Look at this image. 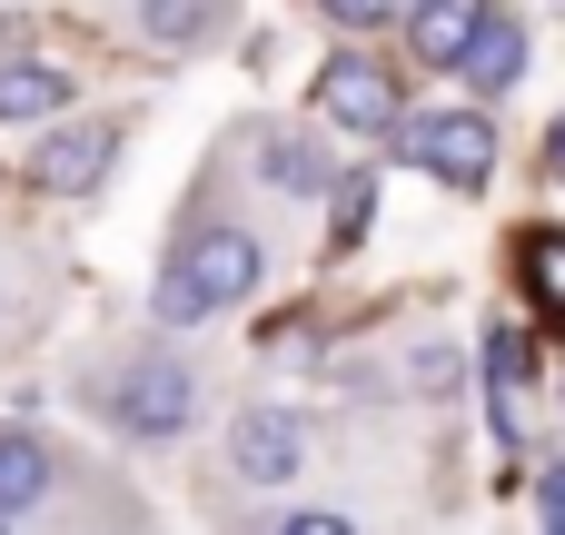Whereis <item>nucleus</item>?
<instances>
[{"label":"nucleus","instance_id":"5","mask_svg":"<svg viewBox=\"0 0 565 535\" xmlns=\"http://www.w3.org/2000/svg\"><path fill=\"white\" fill-rule=\"evenodd\" d=\"M298 467H308L298 407H238V417H228V477H238V486H288Z\"/></svg>","mask_w":565,"mask_h":535},{"label":"nucleus","instance_id":"15","mask_svg":"<svg viewBox=\"0 0 565 535\" xmlns=\"http://www.w3.org/2000/svg\"><path fill=\"white\" fill-rule=\"evenodd\" d=\"M407 377H417L427 397H457V377H467V367H457V347H417V357H407Z\"/></svg>","mask_w":565,"mask_h":535},{"label":"nucleus","instance_id":"14","mask_svg":"<svg viewBox=\"0 0 565 535\" xmlns=\"http://www.w3.org/2000/svg\"><path fill=\"white\" fill-rule=\"evenodd\" d=\"M526 377H536L526 328H487V387H526Z\"/></svg>","mask_w":565,"mask_h":535},{"label":"nucleus","instance_id":"9","mask_svg":"<svg viewBox=\"0 0 565 535\" xmlns=\"http://www.w3.org/2000/svg\"><path fill=\"white\" fill-rule=\"evenodd\" d=\"M477 99H507L516 79H526V20L516 10H487V30H477V50H467V69H457Z\"/></svg>","mask_w":565,"mask_h":535},{"label":"nucleus","instance_id":"13","mask_svg":"<svg viewBox=\"0 0 565 535\" xmlns=\"http://www.w3.org/2000/svg\"><path fill=\"white\" fill-rule=\"evenodd\" d=\"M367 218H377V169H348L338 179V218H328V258H348L367 238Z\"/></svg>","mask_w":565,"mask_h":535},{"label":"nucleus","instance_id":"7","mask_svg":"<svg viewBox=\"0 0 565 535\" xmlns=\"http://www.w3.org/2000/svg\"><path fill=\"white\" fill-rule=\"evenodd\" d=\"M258 179H268L278 199H328L348 169H338V159H328L308 129H258Z\"/></svg>","mask_w":565,"mask_h":535},{"label":"nucleus","instance_id":"3","mask_svg":"<svg viewBox=\"0 0 565 535\" xmlns=\"http://www.w3.org/2000/svg\"><path fill=\"white\" fill-rule=\"evenodd\" d=\"M397 159H417L427 179H447V189H487L497 179V109L487 99H457V109H417V119H397V139H387Z\"/></svg>","mask_w":565,"mask_h":535},{"label":"nucleus","instance_id":"1","mask_svg":"<svg viewBox=\"0 0 565 535\" xmlns=\"http://www.w3.org/2000/svg\"><path fill=\"white\" fill-rule=\"evenodd\" d=\"M258 278H268V238L238 228V218H199V228L169 248L159 288H149V318H159V328H209L218 308L258 298Z\"/></svg>","mask_w":565,"mask_h":535},{"label":"nucleus","instance_id":"18","mask_svg":"<svg viewBox=\"0 0 565 535\" xmlns=\"http://www.w3.org/2000/svg\"><path fill=\"white\" fill-rule=\"evenodd\" d=\"M536 516H546V535H565V467H546V486H536Z\"/></svg>","mask_w":565,"mask_h":535},{"label":"nucleus","instance_id":"17","mask_svg":"<svg viewBox=\"0 0 565 535\" xmlns=\"http://www.w3.org/2000/svg\"><path fill=\"white\" fill-rule=\"evenodd\" d=\"M318 10H338L348 30H377V20H397V0H318Z\"/></svg>","mask_w":565,"mask_h":535},{"label":"nucleus","instance_id":"11","mask_svg":"<svg viewBox=\"0 0 565 535\" xmlns=\"http://www.w3.org/2000/svg\"><path fill=\"white\" fill-rule=\"evenodd\" d=\"M50 486H60V457H50V437H30V427H0V516H30Z\"/></svg>","mask_w":565,"mask_h":535},{"label":"nucleus","instance_id":"19","mask_svg":"<svg viewBox=\"0 0 565 535\" xmlns=\"http://www.w3.org/2000/svg\"><path fill=\"white\" fill-rule=\"evenodd\" d=\"M546 159H556V179H565V119H556V129H546Z\"/></svg>","mask_w":565,"mask_h":535},{"label":"nucleus","instance_id":"12","mask_svg":"<svg viewBox=\"0 0 565 535\" xmlns=\"http://www.w3.org/2000/svg\"><path fill=\"white\" fill-rule=\"evenodd\" d=\"M218 20H228V0H139L149 50H199V40H218Z\"/></svg>","mask_w":565,"mask_h":535},{"label":"nucleus","instance_id":"4","mask_svg":"<svg viewBox=\"0 0 565 535\" xmlns=\"http://www.w3.org/2000/svg\"><path fill=\"white\" fill-rule=\"evenodd\" d=\"M318 109L348 129V139H397V69L387 60H358V50H338L328 69H318Z\"/></svg>","mask_w":565,"mask_h":535},{"label":"nucleus","instance_id":"6","mask_svg":"<svg viewBox=\"0 0 565 535\" xmlns=\"http://www.w3.org/2000/svg\"><path fill=\"white\" fill-rule=\"evenodd\" d=\"M109 159H119V119H50L30 179H40L50 199H89V189L109 179Z\"/></svg>","mask_w":565,"mask_h":535},{"label":"nucleus","instance_id":"8","mask_svg":"<svg viewBox=\"0 0 565 535\" xmlns=\"http://www.w3.org/2000/svg\"><path fill=\"white\" fill-rule=\"evenodd\" d=\"M487 10H497V0H427V10H407V50H417V69H467Z\"/></svg>","mask_w":565,"mask_h":535},{"label":"nucleus","instance_id":"16","mask_svg":"<svg viewBox=\"0 0 565 535\" xmlns=\"http://www.w3.org/2000/svg\"><path fill=\"white\" fill-rule=\"evenodd\" d=\"M278 535H358V526H348L338 506H298V516H288V526H278Z\"/></svg>","mask_w":565,"mask_h":535},{"label":"nucleus","instance_id":"20","mask_svg":"<svg viewBox=\"0 0 565 535\" xmlns=\"http://www.w3.org/2000/svg\"><path fill=\"white\" fill-rule=\"evenodd\" d=\"M0 535H10V516H0Z\"/></svg>","mask_w":565,"mask_h":535},{"label":"nucleus","instance_id":"10","mask_svg":"<svg viewBox=\"0 0 565 535\" xmlns=\"http://www.w3.org/2000/svg\"><path fill=\"white\" fill-rule=\"evenodd\" d=\"M70 119V79L40 60H0V129H50Z\"/></svg>","mask_w":565,"mask_h":535},{"label":"nucleus","instance_id":"2","mask_svg":"<svg viewBox=\"0 0 565 535\" xmlns=\"http://www.w3.org/2000/svg\"><path fill=\"white\" fill-rule=\"evenodd\" d=\"M109 427L129 437V447H179L189 427H199V367L179 357V347H139L119 377H109Z\"/></svg>","mask_w":565,"mask_h":535}]
</instances>
